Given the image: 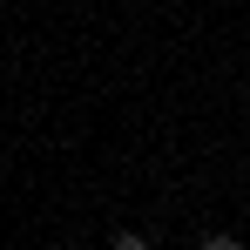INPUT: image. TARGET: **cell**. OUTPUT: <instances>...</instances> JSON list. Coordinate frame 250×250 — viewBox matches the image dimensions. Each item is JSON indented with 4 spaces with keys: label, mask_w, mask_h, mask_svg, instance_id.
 Wrapping results in <instances>:
<instances>
[{
    "label": "cell",
    "mask_w": 250,
    "mask_h": 250,
    "mask_svg": "<svg viewBox=\"0 0 250 250\" xmlns=\"http://www.w3.org/2000/svg\"><path fill=\"white\" fill-rule=\"evenodd\" d=\"M203 250H244L237 237H203Z\"/></svg>",
    "instance_id": "obj_1"
},
{
    "label": "cell",
    "mask_w": 250,
    "mask_h": 250,
    "mask_svg": "<svg viewBox=\"0 0 250 250\" xmlns=\"http://www.w3.org/2000/svg\"><path fill=\"white\" fill-rule=\"evenodd\" d=\"M115 250H149V244H142V237H115Z\"/></svg>",
    "instance_id": "obj_2"
}]
</instances>
